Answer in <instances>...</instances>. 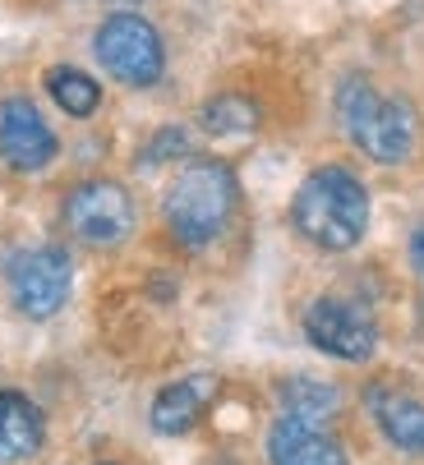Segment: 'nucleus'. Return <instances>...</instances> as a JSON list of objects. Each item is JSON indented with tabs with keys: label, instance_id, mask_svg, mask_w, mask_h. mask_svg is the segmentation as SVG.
<instances>
[{
	"label": "nucleus",
	"instance_id": "nucleus-1",
	"mask_svg": "<svg viewBox=\"0 0 424 465\" xmlns=\"http://www.w3.org/2000/svg\"><path fill=\"white\" fill-rule=\"evenodd\" d=\"M240 208V180L222 157H189L171 175L162 193V222L171 244L185 253H198L207 244H217Z\"/></svg>",
	"mask_w": 424,
	"mask_h": 465
},
{
	"label": "nucleus",
	"instance_id": "nucleus-2",
	"mask_svg": "<svg viewBox=\"0 0 424 465\" xmlns=\"http://www.w3.org/2000/svg\"><path fill=\"white\" fill-rule=\"evenodd\" d=\"M369 217H374V198H369L365 180L337 162L309 171L291 198L296 235L323 253H350L369 235Z\"/></svg>",
	"mask_w": 424,
	"mask_h": 465
},
{
	"label": "nucleus",
	"instance_id": "nucleus-3",
	"mask_svg": "<svg viewBox=\"0 0 424 465\" xmlns=\"http://www.w3.org/2000/svg\"><path fill=\"white\" fill-rule=\"evenodd\" d=\"M337 120L346 129V139L356 143L369 162L379 166H401L415 153L419 139V115L406 97L379 93L369 79L350 74L337 88Z\"/></svg>",
	"mask_w": 424,
	"mask_h": 465
},
{
	"label": "nucleus",
	"instance_id": "nucleus-4",
	"mask_svg": "<svg viewBox=\"0 0 424 465\" xmlns=\"http://www.w3.org/2000/svg\"><path fill=\"white\" fill-rule=\"evenodd\" d=\"M97 64L125 88H153L167 74V42L144 15H106L93 33Z\"/></svg>",
	"mask_w": 424,
	"mask_h": 465
},
{
	"label": "nucleus",
	"instance_id": "nucleus-5",
	"mask_svg": "<svg viewBox=\"0 0 424 465\" xmlns=\"http://www.w3.org/2000/svg\"><path fill=\"white\" fill-rule=\"evenodd\" d=\"M5 286H10V304L24 318L46 322L69 304V291H75V258L60 244L15 249L5 258Z\"/></svg>",
	"mask_w": 424,
	"mask_h": 465
},
{
	"label": "nucleus",
	"instance_id": "nucleus-6",
	"mask_svg": "<svg viewBox=\"0 0 424 465\" xmlns=\"http://www.w3.org/2000/svg\"><path fill=\"white\" fill-rule=\"evenodd\" d=\"M305 341L314 351H323L328 360H341V364H365L379 355V318L360 304V300H346V295H318L309 300L305 318Z\"/></svg>",
	"mask_w": 424,
	"mask_h": 465
},
{
	"label": "nucleus",
	"instance_id": "nucleus-7",
	"mask_svg": "<svg viewBox=\"0 0 424 465\" xmlns=\"http://www.w3.org/2000/svg\"><path fill=\"white\" fill-rule=\"evenodd\" d=\"M134 198L120 180H84L65 193V231L88 249H116L134 235Z\"/></svg>",
	"mask_w": 424,
	"mask_h": 465
},
{
	"label": "nucleus",
	"instance_id": "nucleus-8",
	"mask_svg": "<svg viewBox=\"0 0 424 465\" xmlns=\"http://www.w3.org/2000/svg\"><path fill=\"white\" fill-rule=\"evenodd\" d=\"M60 139L28 97H5L0 102V162L19 175H37L56 162Z\"/></svg>",
	"mask_w": 424,
	"mask_h": 465
},
{
	"label": "nucleus",
	"instance_id": "nucleus-9",
	"mask_svg": "<svg viewBox=\"0 0 424 465\" xmlns=\"http://www.w3.org/2000/svg\"><path fill=\"white\" fill-rule=\"evenodd\" d=\"M268 465H350L346 442L332 433V424L277 415L268 429Z\"/></svg>",
	"mask_w": 424,
	"mask_h": 465
},
{
	"label": "nucleus",
	"instance_id": "nucleus-10",
	"mask_svg": "<svg viewBox=\"0 0 424 465\" xmlns=\"http://www.w3.org/2000/svg\"><path fill=\"white\" fill-rule=\"evenodd\" d=\"M212 396H217V378L212 373H185L176 382H167L157 396H153V411H148V424L153 433L162 438H185L203 411L212 406Z\"/></svg>",
	"mask_w": 424,
	"mask_h": 465
},
{
	"label": "nucleus",
	"instance_id": "nucleus-11",
	"mask_svg": "<svg viewBox=\"0 0 424 465\" xmlns=\"http://www.w3.org/2000/svg\"><path fill=\"white\" fill-rule=\"evenodd\" d=\"M365 406L379 424V433L406 451V456H424V401L401 387H388V382H374L365 391Z\"/></svg>",
	"mask_w": 424,
	"mask_h": 465
},
{
	"label": "nucleus",
	"instance_id": "nucleus-12",
	"mask_svg": "<svg viewBox=\"0 0 424 465\" xmlns=\"http://www.w3.org/2000/svg\"><path fill=\"white\" fill-rule=\"evenodd\" d=\"M46 442V415L33 396L0 387V465H28Z\"/></svg>",
	"mask_w": 424,
	"mask_h": 465
},
{
	"label": "nucleus",
	"instance_id": "nucleus-13",
	"mask_svg": "<svg viewBox=\"0 0 424 465\" xmlns=\"http://www.w3.org/2000/svg\"><path fill=\"white\" fill-rule=\"evenodd\" d=\"M277 406H281V415L332 424V415L341 411V391L323 378H287L277 387Z\"/></svg>",
	"mask_w": 424,
	"mask_h": 465
},
{
	"label": "nucleus",
	"instance_id": "nucleus-14",
	"mask_svg": "<svg viewBox=\"0 0 424 465\" xmlns=\"http://www.w3.org/2000/svg\"><path fill=\"white\" fill-rule=\"evenodd\" d=\"M46 93L65 115H75V120H88L102 106V84L88 70H79V64H56V70H46Z\"/></svg>",
	"mask_w": 424,
	"mask_h": 465
},
{
	"label": "nucleus",
	"instance_id": "nucleus-15",
	"mask_svg": "<svg viewBox=\"0 0 424 465\" xmlns=\"http://www.w3.org/2000/svg\"><path fill=\"white\" fill-rule=\"evenodd\" d=\"M258 106L254 97L245 93H217L203 111H198V124H203V134H217V139H236V134H254L258 129Z\"/></svg>",
	"mask_w": 424,
	"mask_h": 465
},
{
	"label": "nucleus",
	"instance_id": "nucleus-16",
	"mask_svg": "<svg viewBox=\"0 0 424 465\" xmlns=\"http://www.w3.org/2000/svg\"><path fill=\"white\" fill-rule=\"evenodd\" d=\"M189 157H194V139L185 134V124L157 129V134L148 139V148L138 153V162H144V166H157V162H189Z\"/></svg>",
	"mask_w": 424,
	"mask_h": 465
},
{
	"label": "nucleus",
	"instance_id": "nucleus-17",
	"mask_svg": "<svg viewBox=\"0 0 424 465\" xmlns=\"http://www.w3.org/2000/svg\"><path fill=\"white\" fill-rule=\"evenodd\" d=\"M410 268H415V272L424 277V222H419V226L410 231Z\"/></svg>",
	"mask_w": 424,
	"mask_h": 465
},
{
	"label": "nucleus",
	"instance_id": "nucleus-18",
	"mask_svg": "<svg viewBox=\"0 0 424 465\" xmlns=\"http://www.w3.org/2000/svg\"><path fill=\"white\" fill-rule=\"evenodd\" d=\"M97 465H120V460H97Z\"/></svg>",
	"mask_w": 424,
	"mask_h": 465
}]
</instances>
